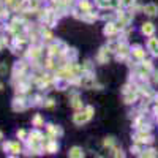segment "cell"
I'll use <instances>...</instances> for the list:
<instances>
[{
    "instance_id": "cell-1",
    "label": "cell",
    "mask_w": 158,
    "mask_h": 158,
    "mask_svg": "<svg viewBox=\"0 0 158 158\" xmlns=\"http://www.w3.org/2000/svg\"><path fill=\"white\" fill-rule=\"evenodd\" d=\"M144 13H146L147 16L153 18V16L158 15V6H156L155 3H147L146 6H144Z\"/></svg>"
},
{
    "instance_id": "cell-2",
    "label": "cell",
    "mask_w": 158,
    "mask_h": 158,
    "mask_svg": "<svg viewBox=\"0 0 158 158\" xmlns=\"http://www.w3.org/2000/svg\"><path fill=\"white\" fill-rule=\"evenodd\" d=\"M142 33L146 36H153L155 33V25L152 22H144L142 24Z\"/></svg>"
},
{
    "instance_id": "cell-3",
    "label": "cell",
    "mask_w": 158,
    "mask_h": 158,
    "mask_svg": "<svg viewBox=\"0 0 158 158\" xmlns=\"http://www.w3.org/2000/svg\"><path fill=\"white\" fill-rule=\"evenodd\" d=\"M147 49H149L150 52L158 51V38H155V36H150V38H149V41H147Z\"/></svg>"
},
{
    "instance_id": "cell-4",
    "label": "cell",
    "mask_w": 158,
    "mask_h": 158,
    "mask_svg": "<svg viewBox=\"0 0 158 158\" xmlns=\"http://www.w3.org/2000/svg\"><path fill=\"white\" fill-rule=\"evenodd\" d=\"M135 56H136L138 59H144V57H146V51L141 49V48H138V49L135 51Z\"/></svg>"
},
{
    "instance_id": "cell-5",
    "label": "cell",
    "mask_w": 158,
    "mask_h": 158,
    "mask_svg": "<svg viewBox=\"0 0 158 158\" xmlns=\"http://www.w3.org/2000/svg\"><path fill=\"white\" fill-rule=\"evenodd\" d=\"M89 117H90L89 114H87V115H81V114H77V115L74 117V120H76L77 123H81V122H85V120H87Z\"/></svg>"
},
{
    "instance_id": "cell-6",
    "label": "cell",
    "mask_w": 158,
    "mask_h": 158,
    "mask_svg": "<svg viewBox=\"0 0 158 158\" xmlns=\"http://www.w3.org/2000/svg\"><path fill=\"white\" fill-rule=\"evenodd\" d=\"M158 153H156V150L155 149H149V150H146L142 153V156H156Z\"/></svg>"
},
{
    "instance_id": "cell-7",
    "label": "cell",
    "mask_w": 158,
    "mask_h": 158,
    "mask_svg": "<svg viewBox=\"0 0 158 158\" xmlns=\"http://www.w3.org/2000/svg\"><path fill=\"white\" fill-rule=\"evenodd\" d=\"M70 155H71V156H82V152H81V149L74 147V149L70 152Z\"/></svg>"
},
{
    "instance_id": "cell-8",
    "label": "cell",
    "mask_w": 158,
    "mask_h": 158,
    "mask_svg": "<svg viewBox=\"0 0 158 158\" xmlns=\"http://www.w3.org/2000/svg\"><path fill=\"white\" fill-rule=\"evenodd\" d=\"M122 3L125 6H133L135 5V0H122Z\"/></svg>"
},
{
    "instance_id": "cell-9",
    "label": "cell",
    "mask_w": 158,
    "mask_h": 158,
    "mask_svg": "<svg viewBox=\"0 0 158 158\" xmlns=\"http://www.w3.org/2000/svg\"><path fill=\"white\" fill-rule=\"evenodd\" d=\"M153 82L158 84V71H153Z\"/></svg>"
},
{
    "instance_id": "cell-10",
    "label": "cell",
    "mask_w": 158,
    "mask_h": 158,
    "mask_svg": "<svg viewBox=\"0 0 158 158\" xmlns=\"http://www.w3.org/2000/svg\"><path fill=\"white\" fill-rule=\"evenodd\" d=\"M109 5H111V6H117V5H118V0H111Z\"/></svg>"
},
{
    "instance_id": "cell-11",
    "label": "cell",
    "mask_w": 158,
    "mask_h": 158,
    "mask_svg": "<svg viewBox=\"0 0 158 158\" xmlns=\"http://www.w3.org/2000/svg\"><path fill=\"white\" fill-rule=\"evenodd\" d=\"M0 90H2V84H0Z\"/></svg>"
}]
</instances>
